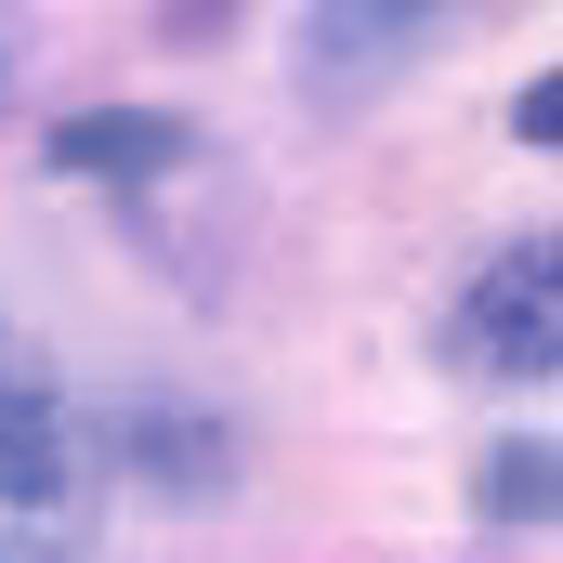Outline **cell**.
I'll use <instances>...</instances> for the list:
<instances>
[{"label": "cell", "instance_id": "3957f363", "mask_svg": "<svg viewBox=\"0 0 563 563\" xmlns=\"http://www.w3.org/2000/svg\"><path fill=\"white\" fill-rule=\"evenodd\" d=\"M170 157H184V119H144V106L53 132V170H170Z\"/></svg>", "mask_w": 563, "mask_h": 563}, {"label": "cell", "instance_id": "7a4b0ae2", "mask_svg": "<svg viewBox=\"0 0 563 563\" xmlns=\"http://www.w3.org/2000/svg\"><path fill=\"white\" fill-rule=\"evenodd\" d=\"M0 525L26 538H79L66 511V420H53V380L0 341Z\"/></svg>", "mask_w": 563, "mask_h": 563}, {"label": "cell", "instance_id": "5b68a950", "mask_svg": "<svg viewBox=\"0 0 563 563\" xmlns=\"http://www.w3.org/2000/svg\"><path fill=\"white\" fill-rule=\"evenodd\" d=\"M432 26L420 13H314V53H354V66H380V53H420Z\"/></svg>", "mask_w": 563, "mask_h": 563}, {"label": "cell", "instance_id": "277c9868", "mask_svg": "<svg viewBox=\"0 0 563 563\" xmlns=\"http://www.w3.org/2000/svg\"><path fill=\"white\" fill-rule=\"evenodd\" d=\"M485 511H498V525H563V445L551 432L485 445Z\"/></svg>", "mask_w": 563, "mask_h": 563}, {"label": "cell", "instance_id": "8992f818", "mask_svg": "<svg viewBox=\"0 0 563 563\" xmlns=\"http://www.w3.org/2000/svg\"><path fill=\"white\" fill-rule=\"evenodd\" d=\"M511 132H525V144H563V66H551V79H525V106H511Z\"/></svg>", "mask_w": 563, "mask_h": 563}, {"label": "cell", "instance_id": "6da1fadb", "mask_svg": "<svg viewBox=\"0 0 563 563\" xmlns=\"http://www.w3.org/2000/svg\"><path fill=\"white\" fill-rule=\"evenodd\" d=\"M459 341L498 380H563V236H525L459 288Z\"/></svg>", "mask_w": 563, "mask_h": 563}]
</instances>
